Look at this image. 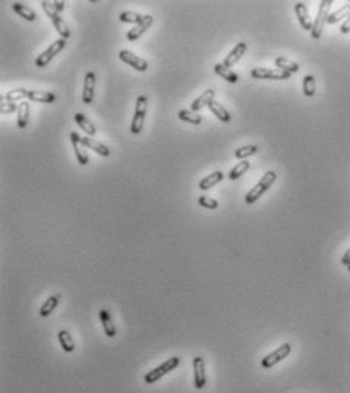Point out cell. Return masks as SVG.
I'll list each match as a JSON object with an SVG mask.
<instances>
[{
	"mask_svg": "<svg viewBox=\"0 0 350 393\" xmlns=\"http://www.w3.org/2000/svg\"><path fill=\"white\" fill-rule=\"evenodd\" d=\"M277 179V174L274 173V171H268V173H265L262 176V179L255 185V188H252L248 191V194L245 195V203L247 204H253L256 203L261 196L274 185V182H276Z\"/></svg>",
	"mask_w": 350,
	"mask_h": 393,
	"instance_id": "cell-1",
	"label": "cell"
},
{
	"mask_svg": "<svg viewBox=\"0 0 350 393\" xmlns=\"http://www.w3.org/2000/svg\"><path fill=\"white\" fill-rule=\"evenodd\" d=\"M180 364V358L178 357H172V358H168L166 361H163L160 366L154 367L153 371H149L146 375H145V383L146 384H154L157 383L160 378H163L165 375H168L169 372H172L174 369H177Z\"/></svg>",
	"mask_w": 350,
	"mask_h": 393,
	"instance_id": "cell-2",
	"label": "cell"
},
{
	"mask_svg": "<svg viewBox=\"0 0 350 393\" xmlns=\"http://www.w3.org/2000/svg\"><path fill=\"white\" fill-rule=\"evenodd\" d=\"M41 8L44 9V12L47 14V17L52 20L54 26H55V29L58 31V34L61 35V38L67 40V38L70 37L72 32H70V29H69V26H67V23L63 20V17H60L58 11L55 9L54 2H47V0H43V2H41Z\"/></svg>",
	"mask_w": 350,
	"mask_h": 393,
	"instance_id": "cell-3",
	"label": "cell"
},
{
	"mask_svg": "<svg viewBox=\"0 0 350 393\" xmlns=\"http://www.w3.org/2000/svg\"><path fill=\"white\" fill-rule=\"evenodd\" d=\"M331 5H332V0H323V2H320L318 12H317L315 21H314V24H312V31H311V35H312L314 40H318V38L321 37V34H323L324 24L328 23V17H329Z\"/></svg>",
	"mask_w": 350,
	"mask_h": 393,
	"instance_id": "cell-4",
	"label": "cell"
},
{
	"mask_svg": "<svg viewBox=\"0 0 350 393\" xmlns=\"http://www.w3.org/2000/svg\"><path fill=\"white\" fill-rule=\"evenodd\" d=\"M146 111H148V98L146 96H139L136 101V111H134V117L131 122V133L133 134H139L143 128L145 124V117H146Z\"/></svg>",
	"mask_w": 350,
	"mask_h": 393,
	"instance_id": "cell-5",
	"label": "cell"
},
{
	"mask_svg": "<svg viewBox=\"0 0 350 393\" xmlns=\"http://www.w3.org/2000/svg\"><path fill=\"white\" fill-rule=\"evenodd\" d=\"M66 47V40L64 38H60L57 41H54L51 46H49L43 54H40L35 60V66L37 67H46L49 63H51L63 49Z\"/></svg>",
	"mask_w": 350,
	"mask_h": 393,
	"instance_id": "cell-6",
	"label": "cell"
},
{
	"mask_svg": "<svg viewBox=\"0 0 350 393\" xmlns=\"http://www.w3.org/2000/svg\"><path fill=\"white\" fill-rule=\"evenodd\" d=\"M289 354H291V345L289 343H283V345L279 346L274 352H271L265 358H262V361H261L262 369H271V367L279 364L282 360H285Z\"/></svg>",
	"mask_w": 350,
	"mask_h": 393,
	"instance_id": "cell-7",
	"label": "cell"
},
{
	"mask_svg": "<svg viewBox=\"0 0 350 393\" xmlns=\"http://www.w3.org/2000/svg\"><path fill=\"white\" fill-rule=\"evenodd\" d=\"M291 75L280 69H268V67H256L252 70V78L256 80H288Z\"/></svg>",
	"mask_w": 350,
	"mask_h": 393,
	"instance_id": "cell-8",
	"label": "cell"
},
{
	"mask_svg": "<svg viewBox=\"0 0 350 393\" xmlns=\"http://www.w3.org/2000/svg\"><path fill=\"white\" fill-rule=\"evenodd\" d=\"M192 366H193V386H195V389H198V390L204 389V386L207 383L204 358L203 357H193Z\"/></svg>",
	"mask_w": 350,
	"mask_h": 393,
	"instance_id": "cell-9",
	"label": "cell"
},
{
	"mask_svg": "<svg viewBox=\"0 0 350 393\" xmlns=\"http://www.w3.org/2000/svg\"><path fill=\"white\" fill-rule=\"evenodd\" d=\"M153 23H154V18H153V15H143V18L137 23V24H134V28L133 29H130L128 32H127V40L128 41H136V40H139L149 28L153 26Z\"/></svg>",
	"mask_w": 350,
	"mask_h": 393,
	"instance_id": "cell-10",
	"label": "cell"
},
{
	"mask_svg": "<svg viewBox=\"0 0 350 393\" xmlns=\"http://www.w3.org/2000/svg\"><path fill=\"white\" fill-rule=\"evenodd\" d=\"M119 58H120L123 63H127L128 66H131V67H134L136 70H139V72H145V70L148 69V61H146V60L137 57L136 54L127 51V49H122V51L119 52Z\"/></svg>",
	"mask_w": 350,
	"mask_h": 393,
	"instance_id": "cell-11",
	"label": "cell"
},
{
	"mask_svg": "<svg viewBox=\"0 0 350 393\" xmlns=\"http://www.w3.org/2000/svg\"><path fill=\"white\" fill-rule=\"evenodd\" d=\"M94 86H96V75L93 72H87L84 78V89H83V102L87 105L93 102Z\"/></svg>",
	"mask_w": 350,
	"mask_h": 393,
	"instance_id": "cell-12",
	"label": "cell"
},
{
	"mask_svg": "<svg viewBox=\"0 0 350 393\" xmlns=\"http://www.w3.org/2000/svg\"><path fill=\"white\" fill-rule=\"evenodd\" d=\"M80 139H81V136H80L77 131H72V133H70V140H72V145H73L75 154H77L78 163H80V165H88L90 159H88L87 151L84 150V145L81 143Z\"/></svg>",
	"mask_w": 350,
	"mask_h": 393,
	"instance_id": "cell-13",
	"label": "cell"
},
{
	"mask_svg": "<svg viewBox=\"0 0 350 393\" xmlns=\"http://www.w3.org/2000/svg\"><path fill=\"white\" fill-rule=\"evenodd\" d=\"M295 9V14H297V18H298V23H300V26H302L303 29L306 31H312V20L309 17V11H308V6L303 3V2H298L295 3L294 6Z\"/></svg>",
	"mask_w": 350,
	"mask_h": 393,
	"instance_id": "cell-14",
	"label": "cell"
},
{
	"mask_svg": "<svg viewBox=\"0 0 350 393\" xmlns=\"http://www.w3.org/2000/svg\"><path fill=\"white\" fill-rule=\"evenodd\" d=\"M80 140H81V143L86 146V148H88V150H91V151L97 153L99 156L108 157V156L111 154V151H110L108 146H105V145H104V143H101V142H97L96 139H91V137L86 136V137H81Z\"/></svg>",
	"mask_w": 350,
	"mask_h": 393,
	"instance_id": "cell-15",
	"label": "cell"
},
{
	"mask_svg": "<svg viewBox=\"0 0 350 393\" xmlns=\"http://www.w3.org/2000/svg\"><path fill=\"white\" fill-rule=\"evenodd\" d=\"M245 52H247V43H245V41H239V43L232 49V52L226 57V60H224L222 64L232 69V66H235V64L244 57Z\"/></svg>",
	"mask_w": 350,
	"mask_h": 393,
	"instance_id": "cell-16",
	"label": "cell"
},
{
	"mask_svg": "<svg viewBox=\"0 0 350 393\" xmlns=\"http://www.w3.org/2000/svg\"><path fill=\"white\" fill-rule=\"evenodd\" d=\"M215 101V90L213 89H207L204 93L199 95L196 99L192 102V111H198L204 107H209V104Z\"/></svg>",
	"mask_w": 350,
	"mask_h": 393,
	"instance_id": "cell-17",
	"label": "cell"
},
{
	"mask_svg": "<svg viewBox=\"0 0 350 393\" xmlns=\"http://www.w3.org/2000/svg\"><path fill=\"white\" fill-rule=\"evenodd\" d=\"M99 320L102 323V328H104V332L107 337H116V328H114V323H113V318L110 315V312L107 309H101L99 311Z\"/></svg>",
	"mask_w": 350,
	"mask_h": 393,
	"instance_id": "cell-18",
	"label": "cell"
},
{
	"mask_svg": "<svg viewBox=\"0 0 350 393\" xmlns=\"http://www.w3.org/2000/svg\"><path fill=\"white\" fill-rule=\"evenodd\" d=\"M28 99L34 102H43V104H51L55 102L57 96L51 92H40V90H29Z\"/></svg>",
	"mask_w": 350,
	"mask_h": 393,
	"instance_id": "cell-19",
	"label": "cell"
},
{
	"mask_svg": "<svg viewBox=\"0 0 350 393\" xmlns=\"http://www.w3.org/2000/svg\"><path fill=\"white\" fill-rule=\"evenodd\" d=\"M215 73H216L218 77H221L222 80H226L227 83H232V84L238 83V80H239V77H238V73H236V72H233L230 67L224 66V64H221V63L215 64Z\"/></svg>",
	"mask_w": 350,
	"mask_h": 393,
	"instance_id": "cell-20",
	"label": "cell"
},
{
	"mask_svg": "<svg viewBox=\"0 0 350 393\" xmlns=\"http://www.w3.org/2000/svg\"><path fill=\"white\" fill-rule=\"evenodd\" d=\"M60 300H61V296H60V294H54V296L49 297V299L41 305V308H40V311H38L40 317H49V315H51V314L54 312V309L58 306Z\"/></svg>",
	"mask_w": 350,
	"mask_h": 393,
	"instance_id": "cell-21",
	"label": "cell"
},
{
	"mask_svg": "<svg viewBox=\"0 0 350 393\" xmlns=\"http://www.w3.org/2000/svg\"><path fill=\"white\" fill-rule=\"evenodd\" d=\"M222 180H224V173H222V171H215V173H212L210 176L204 177L201 182H199L198 188L201 191H207V189L213 188L215 185H218Z\"/></svg>",
	"mask_w": 350,
	"mask_h": 393,
	"instance_id": "cell-22",
	"label": "cell"
},
{
	"mask_svg": "<svg viewBox=\"0 0 350 393\" xmlns=\"http://www.w3.org/2000/svg\"><path fill=\"white\" fill-rule=\"evenodd\" d=\"M209 110L221 120V122H226V124H229V122L232 120V114L227 111V108L226 107H222L219 102H216V101H212L210 104H209Z\"/></svg>",
	"mask_w": 350,
	"mask_h": 393,
	"instance_id": "cell-23",
	"label": "cell"
},
{
	"mask_svg": "<svg viewBox=\"0 0 350 393\" xmlns=\"http://www.w3.org/2000/svg\"><path fill=\"white\" fill-rule=\"evenodd\" d=\"M17 127L18 128H26L29 122V102H20L18 110H17Z\"/></svg>",
	"mask_w": 350,
	"mask_h": 393,
	"instance_id": "cell-24",
	"label": "cell"
},
{
	"mask_svg": "<svg viewBox=\"0 0 350 393\" xmlns=\"http://www.w3.org/2000/svg\"><path fill=\"white\" fill-rule=\"evenodd\" d=\"M12 9H14L15 14H18L21 18L28 20V21H34V20L37 18L34 9H31L28 5H24V3H21V2H15V3L12 5Z\"/></svg>",
	"mask_w": 350,
	"mask_h": 393,
	"instance_id": "cell-25",
	"label": "cell"
},
{
	"mask_svg": "<svg viewBox=\"0 0 350 393\" xmlns=\"http://www.w3.org/2000/svg\"><path fill=\"white\" fill-rule=\"evenodd\" d=\"M58 341H60V345H61V348H63L64 352H69L70 354V352L75 351V340H73V337L70 335L69 331L61 329L58 332Z\"/></svg>",
	"mask_w": 350,
	"mask_h": 393,
	"instance_id": "cell-26",
	"label": "cell"
},
{
	"mask_svg": "<svg viewBox=\"0 0 350 393\" xmlns=\"http://www.w3.org/2000/svg\"><path fill=\"white\" fill-rule=\"evenodd\" d=\"M75 122H77L78 124V127H81L86 133H87V136H94L96 134V127L91 124V122L87 119V116L86 114H83V113H77L75 114Z\"/></svg>",
	"mask_w": 350,
	"mask_h": 393,
	"instance_id": "cell-27",
	"label": "cell"
},
{
	"mask_svg": "<svg viewBox=\"0 0 350 393\" xmlns=\"http://www.w3.org/2000/svg\"><path fill=\"white\" fill-rule=\"evenodd\" d=\"M276 66H277V69H280V70H283V72H286V73H295V72H298V69H300V66L297 64V63H294V61H291V60H288V58H283V57H277L276 58Z\"/></svg>",
	"mask_w": 350,
	"mask_h": 393,
	"instance_id": "cell-28",
	"label": "cell"
},
{
	"mask_svg": "<svg viewBox=\"0 0 350 393\" xmlns=\"http://www.w3.org/2000/svg\"><path fill=\"white\" fill-rule=\"evenodd\" d=\"M29 95V90L26 89H14V90H9L6 95H5V99L6 102H17V101H23V99H26Z\"/></svg>",
	"mask_w": 350,
	"mask_h": 393,
	"instance_id": "cell-29",
	"label": "cell"
},
{
	"mask_svg": "<svg viewBox=\"0 0 350 393\" xmlns=\"http://www.w3.org/2000/svg\"><path fill=\"white\" fill-rule=\"evenodd\" d=\"M349 15H350V5H343L340 9H337V11H334L332 14H329V17H328V23L335 24V23L341 21L343 18H347Z\"/></svg>",
	"mask_w": 350,
	"mask_h": 393,
	"instance_id": "cell-30",
	"label": "cell"
},
{
	"mask_svg": "<svg viewBox=\"0 0 350 393\" xmlns=\"http://www.w3.org/2000/svg\"><path fill=\"white\" fill-rule=\"evenodd\" d=\"M178 117L184 122H189V124H192V125H199L203 120L201 116H199L196 111H192V110H180Z\"/></svg>",
	"mask_w": 350,
	"mask_h": 393,
	"instance_id": "cell-31",
	"label": "cell"
},
{
	"mask_svg": "<svg viewBox=\"0 0 350 393\" xmlns=\"http://www.w3.org/2000/svg\"><path fill=\"white\" fill-rule=\"evenodd\" d=\"M248 169H250V162L242 160L241 163H238L236 166H233V169L229 173V179L230 180H238L241 176H244L247 173Z\"/></svg>",
	"mask_w": 350,
	"mask_h": 393,
	"instance_id": "cell-32",
	"label": "cell"
},
{
	"mask_svg": "<svg viewBox=\"0 0 350 393\" xmlns=\"http://www.w3.org/2000/svg\"><path fill=\"white\" fill-rule=\"evenodd\" d=\"M258 151H259V148L256 145H245V146H241V148H238L235 151V157L236 159H245L250 156H255Z\"/></svg>",
	"mask_w": 350,
	"mask_h": 393,
	"instance_id": "cell-33",
	"label": "cell"
},
{
	"mask_svg": "<svg viewBox=\"0 0 350 393\" xmlns=\"http://www.w3.org/2000/svg\"><path fill=\"white\" fill-rule=\"evenodd\" d=\"M143 18V15H140L139 12H133V11H123L119 14V20L123 23H134L137 24L140 20Z\"/></svg>",
	"mask_w": 350,
	"mask_h": 393,
	"instance_id": "cell-34",
	"label": "cell"
},
{
	"mask_svg": "<svg viewBox=\"0 0 350 393\" xmlns=\"http://www.w3.org/2000/svg\"><path fill=\"white\" fill-rule=\"evenodd\" d=\"M303 93L308 98L315 95V78L312 75H306L303 78Z\"/></svg>",
	"mask_w": 350,
	"mask_h": 393,
	"instance_id": "cell-35",
	"label": "cell"
},
{
	"mask_svg": "<svg viewBox=\"0 0 350 393\" xmlns=\"http://www.w3.org/2000/svg\"><path fill=\"white\" fill-rule=\"evenodd\" d=\"M198 203H199V206H203V207H206V209H218V206H219V203H218V200H215V198H210V196H206V195H201L198 198Z\"/></svg>",
	"mask_w": 350,
	"mask_h": 393,
	"instance_id": "cell-36",
	"label": "cell"
},
{
	"mask_svg": "<svg viewBox=\"0 0 350 393\" xmlns=\"http://www.w3.org/2000/svg\"><path fill=\"white\" fill-rule=\"evenodd\" d=\"M15 110H18V107L14 102H2V105H0L2 114H9V113H14Z\"/></svg>",
	"mask_w": 350,
	"mask_h": 393,
	"instance_id": "cell-37",
	"label": "cell"
},
{
	"mask_svg": "<svg viewBox=\"0 0 350 393\" xmlns=\"http://www.w3.org/2000/svg\"><path fill=\"white\" fill-rule=\"evenodd\" d=\"M341 34H347V32H350V15L344 20V23H343V26H341Z\"/></svg>",
	"mask_w": 350,
	"mask_h": 393,
	"instance_id": "cell-38",
	"label": "cell"
},
{
	"mask_svg": "<svg viewBox=\"0 0 350 393\" xmlns=\"http://www.w3.org/2000/svg\"><path fill=\"white\" fill-rule=\"evenodd\" d=\"M341 264H343V265H347V267L350 265V249L343 255V258H341Z\"/></svg>",
	"mask_w": 350,
	"mask_h": 393,
	"instance_id": "cell-39",
	"label": "cell"
},
{
	"mask_svg": "<svg viewBox=\"0 0 350 393\" xmlns=\"http://www.w3.org/2000/svg\"><path fill=\"white\" fill-rule=\"evenodd\" d=\"M54 6H55V9L60 12V11H63V9H64L66 3H64V2H61V0H55V2H54Z\"/></svg>",
	"mask_w": 350,
	"mask_h": 393,
	"instance_id": "cell-40",
	"label": "cell"
},
{
	"mask_svg": "<svg viewBox=\"0 0 350 393\" xmlns=\"http://www.w3.org/2000/svg\"><path fill=\"white\" fill-rule=\"evenodd\" d=\"M347 268H349V272H350V265H349V267H347Z\"/></svg>",
	"mask_w": 350,
	"mask_h": 393,
	"instance_id": "cell-41",
	"label": "cell"
}]
</instances>
